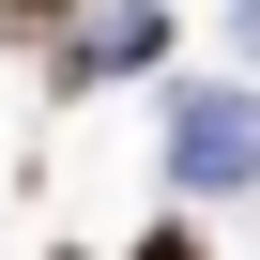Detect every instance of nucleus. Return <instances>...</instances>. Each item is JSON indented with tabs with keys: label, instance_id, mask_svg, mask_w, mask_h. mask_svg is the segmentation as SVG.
I'll return each mask as SVG.
<instances>
[{
	"label": "nucleus",
	"instance_id": "1",
	"mask_svg": "<svg viewBox=\"0 0 260 260\" xmlns=\"http://www.w3.org/2000/svg\"><path fill=\"white\" fill-rule=\"evenodd\" d=\"M138 260H199V245H184V230H153V245H138Z\"/></svg>",
	"mask_w": 260,
	"mask_h": 260
}]
</instances>
